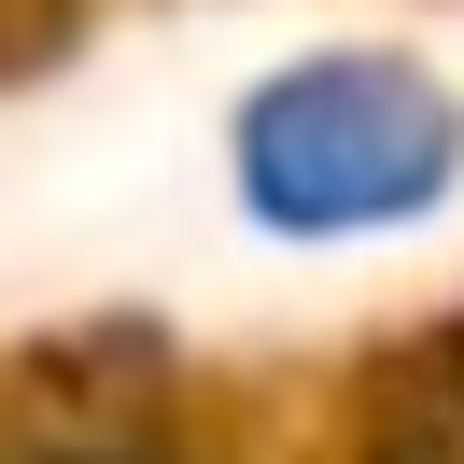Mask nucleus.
I'll use <instances>...</instances> for the list:
<instances>
[{
  "instance_id": "1",
  "label": "nucleus",
  "mask_w": 464,
  "mask_h": 464,
  "mask_svg": "<svg viewBox=\"0 0 464 464\" xmlns=\"http://www.w3.org/2000/svg\"><path fill=\"white\" fill-rule=\"evenodd\" d=\"M464 169V113L408 57H310L282 85H254L239 113V198L282 239H366L436 211Z\"/></svg>"
},
{
  "instance_id": "2",
  "label": "nucleus",
  "mask_w": 464,
  "mask_h": 464,
  "mask_svg": "<svg viewBox=\"0 0 464 464\" xmlns=\"http://www.w3.org/2000/svg\"><path fill=\"white\" fill-rule=\"evenodd\" d=\"M43 464H155V450H113V436H99V450H43Z\"/></svg>"
}]
</instances>
